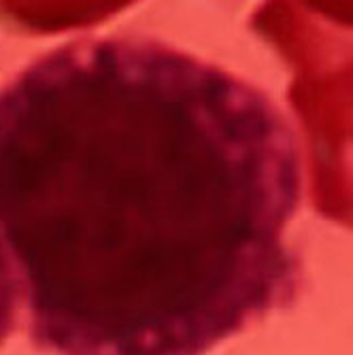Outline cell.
<instances>
[{
  "label": "cell",
  "mask_w": 353,
  "mask_h": 355,
  "mask_svg": "<svg viewBox=\"0 0 353 355\" xmlns=\"http://www.w3.org/2000/svg\"><path fill=\"white\" fill-rule=\"evenodd\" d=\"M300 193L277 105L164 43H73L0 98L9 255L143 355L196 349L285 292Z\"/></svg>",
  "instance_id": "1"
}]
</instances>
